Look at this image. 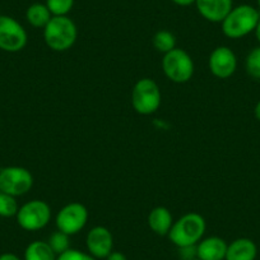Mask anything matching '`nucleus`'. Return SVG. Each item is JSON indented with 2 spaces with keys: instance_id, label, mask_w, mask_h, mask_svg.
<instances>
[{
  "instance_id": "nucleus-1",
  "label": "nucleus",
  "mask_w": 260,
  "mask_h": 260,
  "mask_svg": "<svg viewBox=\"0 0 260 260\" xmlns=\"http://www.w3.org/2000/svg\"><path fill=\"white\" fill-rule=\"evenodd\" d=\"M207 223L202 214L190 212L174 222L167 237L170 241L179 247L195 246L206 234Z\"/></svg>"
},
{
  "instance_id": "nucleus-2",
  "label": "nucleus",
  "mask_w": 260,
  "mask_h": 260,
  "mask_svg": "<svg viewBox=\"0 0 260 260\" xmlns=\"http://www.w3.org/2000/svg\"><path fill=\"white\" fill-rule=\"evenodd\" d=\"M78 28L68 16H52L44 28V41L52 51H68L76 44Z\"/></svg>"
},
{
  "instance_id": "nucleus-3",
  "label": "nucleus",
  "mask_w": 260,
  "mask_h": 260,
  "mask_svg": "<svg viewBox=\"0 0 260 260\" xmlns=\"http://www.w3.org/2000/svg\"><path fill=\"white\" fill-rule=\"evenodd\" d=\"M260 21V12L249 4L235 7L221 22L222 32L229 39H242L255 32Z\"/></svg>"
},
{
  "instance_id": "nucleus-4",
  "label": "nucleus",
  "mask_w": 260,
  "mask_h": 260,
  "mask_svg": "<svg viewBox=\"0 0 260 260\" xmlns=\"http://www.w3.org/2000/svg\"><path fill=\"white\" fill-rule=\"evenodd\" d=\"M162 101L161 89L151 78H142L132 89V105L138 114L152 115L159 109Z\"/></svg>"
},
{
  "instance_id": "nucleus-5",
  "label": "nucleus",
  "mask_w": 260,
  "mask_h": 260,
  "mask_svg": "<svg viewBox=\"0 0 260 260\" xmlns=\"http://www.w3.org/2000/svg\"><path fill=\"white\" fill-rule=\"evenodd\" d=\"M162 71L167 79L174 83H186L194 76V61L185 50L175 47L164 55Z\"/></svg>"
},
{
  "instance_id": "nucleus-6",
  "label": "nucleus",
  "mask_w": 260,
  "mask_h": 260,
  "mask_svg": "<svg viewBox=\"0 0 260 260\" xmlns=\"http://www.w3.org/2000/svg\"><path fill=\"white\" fill-rule=\"evenodd\" d=\"M17 222L24 231H39L45 229L51 219V208L40 199H34L19 207Z\"/></svg>"
},
{
  "instance_id": "nucleus-7",
  "label": "nucleus",
  "mask_w": 260,
  "mask_h": 260,
  "mask_svg": "<svg viewBox=\"0 0 260 260\" xmlns=\"http://www.w3.org/2000/svg\"><path fill=\"white\" fill-rule=\"evenodd\" d=\"M34 186V176L21 166H8L0 169V191L12 197H22Z\"/></svg>"
},
{
  "instance_id": "nucleus-8",
  "label": "nucleus",
  "mask_w": 260,
  "mask_h": 260,
  "mask_svg": "<svg viewBox=\"0 0 260 260\" xmlns=\"http://www.w3.org/2000/svg\"><path fill=\"white\" fill-rule=\"evenodd\" d=\"M88 222V211L86 206L78 202H73L62 207L56 214L55 224L57 230L73 236L81 232Z\"/></svg>"
},
{
  "instance_id": "nucleus-9",
  "label": "nucleus",
  "mask_w": 260,
  "mask_h": 260,
  "mask_svg": "<svg viewBox=\"0 0 260 260\" xmlns=\"http://www.w3.org/2000/svg\"><path fill=\"white\" fill-rule=\"evenodd\" d=\"M28 36L18 21L9 16H0V50L18 52L26 47Z\"/></svg>"
},
{
  "instance_id": "nucleus-10",
  "label": "nucleus",
  "mask_w": 260,
  "mask_h": 260,
  "mask_svg": "<svg viewBox=\"0 0 260 260\" xmlns=\"http://www.w3.org/2000/svg\"><path fill=\"white\" fill-rule=\"evenodd\" d=\"M208 67L211 73L216 78H230L234 76L237 69L236 54L227 46L216 47L209 55Z\"/></svg>"
},
{
  "instance_id": "nucleus-11",
  "label": "nucleus",
  "mask_w": 260,
  "mask_h": 260,
  "mask_svg": "<svg viewBox=\"0 0 260 260\" xmlns=\"http://www.w3.org/2000/svg\"><path fill=\"white\" fill-rule=\"evenodd\" d=\"M86 247L89 255L99 259H106L114 249V237L105 226H96L89 230L86 237Z\"/></svg>"
},
{
  "instance_id": "nucleus-12",
  "label": "nucleus",
  "mask_w": 260,
  "mask_h": 260,
  "mask_svg": "<svg viewBox=\"0 0 260 260\" xmlns=\"http://www.w3.org/2000/svg\"><path fill=\"white\" fill-rule=\"evenodd\" d=\"M199 14L206 21L212 23H221L232 7V0H195Z\"/></svg>"
},
{
  "instance_id": "nucleus-13",
  "label": "nucleus",
  "mask_w": 260,
  "mask_h": 260,
  "mask_svg": "<svg viewBox=\"0 0 260 260\" xmlns=\"http://www.w3.org/2000/svg\"><path fill=\"white\" fill-rule=\"evenodd\" d=\"M227 242L222 237L209 236L197 244V257L199 260H224Z\"/></svg>"
},
{
  "instance_id": "nucleus-14",
  "label": "nucleus",
  "mask_w": 260,
  "mask_h": 260,
  "mask_svg": "<svg viewBox=\"0 0 260 260\" xmlns=\"http://www.w3.org/2000/svg\"><path fill=\"white\" fill-rule=\"evenodd\" d=\"M256 256V244L247 237H240L227 245L224 260H255Z\"/></svg>"
},
{
  "instance_id": "nucleus-15",
  "label": "nucleus",
  "mask_w": 260,
  "mask_h": 260,
  "mask_svg": "<svg viewBox=\"0 0 260 260\" xmlns=\"http://www.w3.org/2000/svg\"><path fill=\"white\" fill-rule=\"evenodd\" d=\"M174 224L172 214L166 207H156L148 214V226L158 236H167Z\"/></svg>"
},
{
  "instance_id": "nucleus-16",
  "label": "nucleus",
  "mask_w": 260,
  "mask_h": 260,
  "mask_svg": "<svg viewBox=\"0 0 260 260\" xmlns=\"http://www.w3.org/2000/svg\"><path fill=\"white\" fill-rule=\"evenodd\" d=\"M57 255L50 247L47 241L36 240L27 245L23 260H56Z\"/></svg>"
},
{
  "instance_id": "nucleus-17",
  "label": "nucleus",
  "mask_w": 260,
  "mask_h": 260,
  "mask_svg": "<svg viewBox=\"0 0 260 260\" xmlns=\"http://www.w3.org/2000/svg\"><path fill=\"white\" fill-rule=\"evenodd\" d=\"M51 18L52 14L46 4L34 3L26 11L27 22L35 28H45V26L49 23Z\"/></svg>"
},
{
  "instance_id": "nucleus-18",
  "label": "nucleus",
  "mask_w": 260,
  "mask_h": 260,
  "mask_svg": "<svg viewBox=\"0 0 260 260\" xmlns=\"http://www.w3.org/2000/svg\"><path fill=\"white\" fill-rule=\"evenodd\" d=\"M153 46L157 51L162 52L165 55L176 47V37H175V35L172 32L166 31V29H161V31L154 34Z\"/></svg>"
},
{
  "instance_id": "nucleus-19",
  "label": "nucleus",
  "mask_w": 260,
  "mask_h": 260,
  "mask_svg": "<svg viewBox=\"0 0 260 260\" xmlns=\"http://www.w3.org/2000/svg\"><path fill=\"white\" fill-rule=\"evenodd\" d=\"M245 69L251 78L260 81V46L254 47L245 59Z\"/></svg>"
},
{
  "instance_id": "nucleus-20",
  "label": "nucleus",
  "mask_w": 260,
  "mask_h": 260,
  "mask_svg": "<svg viewBox=\"0 0 260 260\" xmlns=\"http://www.w3.org/2000/svg\"><path fill=\"white\" fill-rule=\"evenodd\" d=\"M69 237H71L69 235L64 234V232L57 230L54 234H51V236L49 237L47 244H49L50 247L54 250L55 254L60 255L62 254V252L67 251V250L71 249V239H69Z\"/></svg>"
},
{
  "instance_id": "nucleus-21",
  "label": "nucleus",
  "mask_w": 260,
  "mask_h": 260,
  "mask_svg": "<svg viewBox=\"0 0 260 260\" xmlns=\"http://www.w3.org/2000/svg\"><path fill=\"white\" fill-rule=\"evenodd\" d=\"M18 209L19 207L16 201V197L0 191V217L11 218V217L17 216Z\"/></svg>"
},
{
  "instance_id": "nucleus-22",
  "label": "nucleus",
  "mask_w": 260,
  "mask_h": 260,
  "mask_svg": "<svg viewBox=\"0 0 260 260\" xmlns=\"http://www.w3.org/2000/svg\"><path fill=\"white\" fill-rule=\"evenodd\" d=\"M52 16H68L73 9L74 0H46L45 3Z\"/></svg>"
},
{
  "instance_id": "nucleus-23",
  "label": "nucleus",
  "mask_w": 260,
  "mask_h": 260,
  "mask_svg": "<svg viewBox=\"0 0 260 260\" xmlns=\"http://www.w3.org/2000/svg\"><path fill=\"white\" fill-rule=\"evenodd\" d=\"M56 260H97V259L92 256V255H89L88 252L81 251V250H77V249H69L65 252H62V254L57 255Z\"/></svg>"
},
{
  "instance_id": "nucleus-24",
  "label": "nucleus",
  "mask_w": 260,
  "mask_h": 260,
  "mask_svg": "<svg viewBox=\"0 0 260 260\" xmlns=\"http://www.w3.org/2000/svg\"><path fill=\"white\" fill-rule=\"evenodd\" d=\"M105 260H127L126 255L120 251H112Z\"/></svg>"
},
{
  "instance_id": "nucleus-25",
  "label": "nucleus",
  "mask_w": 260,
  "mask_h": 260,
  "mask_svg": "<svg viewBox=\"0 0 260 260\" xmlns=\"http://www.w3.org/2000/svg\"><path fill=\"white\" fill-rule=\"evenodd\" d=\"M0 260H22L21 257L17 256L13 252H4V254L0 255Z\"/></svg>"
},
{
  "instance_id": "nucleus-26",
  "label": "nucleus",
  "mask_w": 260,
  "mask_h": 260,
  "mask_svg": "<svg viewBox=\"0 0 260 260\" xmlns=\"http://www.w3.org/2000/svg\"><path fill=\"white\" fill-rule=\"evenodd\" d=\"M171 2L180 7H189L191 4H195V0H171Z\"/></svg>"
},
{
  "instance_id": "nucleus-27",
  "label": "nucleus",
  "mask_w": 260,
  "mask_h": 260,
  "mask_svg": "<svg viewBox=\"0 0 260 260\" xmlns=\"http://www.w3.org/2000/svg\"><path fill=\"white\" fill-rule=\"evenodd\" d=\"M254 115H255V117H256V120H259V121H260V100L257 101V104L255 105Z\"/></svg>"
},
{
  "instance_id": "nucleus-28",
  "label": "nucleus",
  "mask_w": 260,
  "mask_h": 260,
  "mask_svg": "<svg viewBox=\"0 0 260 260\" xmlns=\"http://www.w3.org/2000/svg\"><path fill=\"white\" fill-rule=\"evenodd\" d=\"M255 36H256L257 41H259V44H260V21H259V23H257L256 29H255Z\"/></svg>"
},
{
  "instance_id": "nucleus-29",
  "label": "nucleus",
  "mask_w": 260,
  "mask_h": 260,
  "mask_svg": "<svg viewBox=\"0 0 260 260\" xmlns=\"http://www.w3.org/2000/svg\"><path fill=\"white\" fill-rule=\"evenodd\" d=\"M257 2V7H259V12H260V0H256Z\"/></svg>"
},
{
  "instance_id": "nucleus-30",
  "label": "nucleus",
  "mask_w": 260,
  "mask_h": 260,
  "mask_svg": "<svg viewBox=\"0 0 260 260\" xmlns=\"http://www.w3.org/2000/svg\"><path fill=\"white\" fill-rule=\"evenodd\" d=\"M191 260H199V259H198V257H195V259H191Z\"/></svg>"
}]
</instances>
